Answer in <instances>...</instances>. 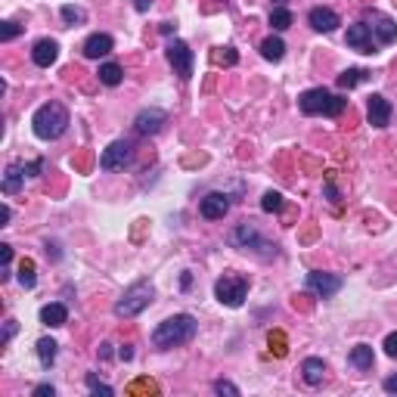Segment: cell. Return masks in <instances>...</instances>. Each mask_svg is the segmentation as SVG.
Listing matches in <instances>:
<instances>
[{"label":"cell","mask_w":397,"mask_h":397,"mask_svg":"<svg viewBox=\"0 0 397 397\" xmlns=\"http://www.w3.org/2000/svg\"><path fill=\"white\" fill-rule=\"evenodd\" d=\"M196 316L192 314H174L167 320H161L152 332V345L159 351H167V347H177V345H186V341L196 338Z\"/></svg>","instance_id":"1"},{"label":"cell","mask_w":397,"mask_h":397,"mask_svg":"<svg viewBox=\"0 0 397 397\" xmlns=\"http://www.w3.org/2000/svg\"><path fill=\"white\" fill-rule=\"evenodd\" d=\"M68 124H72V118H68V109L62 103H43L31 118V128L41 140H59L68 130Z\"/></svg>","instance_id":"2"},{"label":"cell","mask_w":397,"mask_h":397,"mask_svg":"<svg viewBox=\"0 0 397 397\" xmlns=\"http://www.w3.org/2000/svg\"><path fill=\"white\" fill-rule=\"evenodd\" d=\"M298 109L304 115H326V118H338L347 109V99L338 93H329L326 87H310L298 96Z\"/></svg>","instance_id":"3"},{"label":"cell","mask_w":397,"mask_h":397,"mask_svg":"<svg viewBox=\"0 0 397 397\" xmlns=\"http://www.w3.org/2000/svg\"><path fill=\"white\" fill-rule=\"evenodd\" d=\"M230 245L242 248V252H252V254H258V258H276V242L264 239L261 230L254 227L252 221H245V223L230 230Z\"/></svg>","instance_id":"4"},{"label":"cell","mask_w":397,"mask_h":397,"mask_svg":"<svg viewBox=\"0 0 397 397\" xmlns=\"http://www.w3.org/2000/svg\"><path fill=\"white\" fill-rule=\"evenodd\" d=\"M152 283H146V279H136L134 285H128L124 289V295L115 301V316H124V320H130V316L143 314V310L152 304Z\"/></svg>","instance_id":"5"},{"label":"cell","mask_w":397,"mask_h":397,"mask_svg":"<svg viewBox=\"0 0 397 397\" xmlns=\"http://www.w3.org/2000/svg\"><path fill=\"white\" fill-rule=\"evenodd\" d=\"M248 295V279L239 276V273H223L221 279L214 283V298L227 307H239Z\"/></svg>","instance_id":"6"},{"label":"cell","mask_w":397,"mask_h":397,"mask_svg":"<svg viewBox=\"0 0 397 397\" xmlns=\"http://www.w3.org/2000/svg\"><path fill=\"white\" fill-rule=\"evenodd\" d=\"M130 159H134V146H130L128 140H115L103 149L99 167H103V171H124V167L130 165Z\"/></svg>","instance_id":"7"},{"label":"cell","mask_w":397,"mask_h":397,"mask_svg":"<svg viewBox=\"0 0 397 397\" xmlns=\"http://www.w3.org/2000/svg\"><path fill=\"white\" fill-rule=\"evenodd\" d=\"M165 53H167V62H171L174 74H180V81H190V78H192V62H196V56H192L190 43L171 41Z\"/></svg>","instance_id":"8"},{"label":"cell","mask_w":397,"mask_h":397,"mask_svg":"<svg viewBox=\"0 0 397 397\" xmlns=\"http://www.w3.org/2000/svg\"><path fill=\"white\" fill-rule=\"evenodd\" d=\"M165 121H167V115L161 109H155V105L152 109H140L134 118V130L140 136H155L161 128H165Z\"/></svg>","instance_id":"9"},{"label":"cell","mask_w":397,"mask_h":397,"mask_svg":"<svg viewBox=\"0 0 397 397\" xmlns=\"http://www.w3.org/2000/svg\"><path fill=\"white\" fill-rule=\"evenodd\" d=\"M307 289L320 298H332L341 289V276L335 273H323V270H310L307 273Z\"/></svg>","instance_id":"10"},{"label":"cell","mask_w":397,"mask_h":397,"mask_svg":"<svg viewBox=\"0 0 397 397\" xmlns=\"http://www.w3.org/2000/svg\"><path fill=\"white\" fill-rule=\"evenodd\" d=\"M347 47L351 50H357V53H363V56H372L376 53V41H372V31H369V25L366 22H357V25H351L347 28Z\"/></svg>","instance_id":"11"},{"label":"cell","mask_w":397,"mask_h":397,"mask_svg":"<svg viewBox=\"0 0 397 397\" xmlns=\"http://www.w3.org/2000/svg\"><path fill=\"white\" fill-rule=\"evenodd\" d=\"M366 118H369L372 128H388L391 124V103L382 93H372V96L366 99Z\"/></svg>","instance_id":"12"},{"label":"cell","mask_w":397,"mask_h":397,"mask_svg":"<svg viewBox=\"0 0 397 397\" xmlns=\"http://www.w3.org/2000/svg\"><path fill=\"white\" fill-rule=\"evenodd\" d=\"M198 211H202L205 221H221L230 211V196L227 192H208V196L198 202Z\"/></svg>","instance_id":"13"},{"label":"cell","mask_w":397,"mask_h":397,"mask_svg":"<svg viewBox=\"0 0 397 397\" xmlns=\"http://www.w3.org/2000/svg\"><path fill=\"white\" fill-rule=\"evenodd\" d=\"M366 19H369V31L378 37V43H391L397 37V25L391 22L388 16H382L378 10H366Z\"/></svg>","instance_id":"14"},{"label":"cell","mask_w":397,"mask_h":397,"mask_svg":"<svg viewBox=\"0 0 397 397\" xmlns=\"http://www.w3.org/2000/svg\"><path fill=\"white\" fill-rule=\"evenodd\" d=\"M307 22H310V28L323 31V34H329V31H335L341 25L338 16H335L329 6H314V10H310V16H307Z\"/></svg>","instance_id":"15"},{"label":"cell","mask_w":397,"mask_h":397,"mask_svg":"<svg viewBox=\"0 0 397 397\" xmlns=\"http://www.w3.org/2000/svg\"><path fill=\"white\" fill-rule=\"evenodd\" d=\"M31 59H34V65L41 68H50L56 59H59V43L50 41V37H43V41L34 43V50H31Z\"/></svg>","instance_id":"16"},{"label":"cell","mask_w":397,"mask_h":397,"mask_svg":"<svg viewBox=\"0 0 397 397\" xmlns=\"http://www.w3.org/2000/svg\"><path fill=\"white\" fill-rule=\"evenodd\" d=\"M41 323L50 329H59L68 323V307L62 301H53V304H43L41 307Z\"/></svg>","instance_id":"17"},{"label":"cell","mask_w":397,"mask_h":397,"mask_svg":"<svg viewBox=\"0 0 397 397\" xmlns=\"http://www.w3.org/2000/svg\"><path fill=\"white\" fill-rule=\"evenodd\" d=\"M112 47H115V41L109 34H90L84 41V56L87 59H99V56H109Z\"/></svg>","instance_id":"18"},{"label":"cell","mask_w":397,"mask_h":397,"mask_svg":"<svg viewBox=\"0 0 397 397\" xmlns=\"http://www.w3.org/2000/svg\"><path fill=\"white\" fill-rule=\"evenodd\" d=\"M301 372H304V382L307 385H320L323 376H326V363H323L320 357H307L301 363Z\"/></svg>","instance_id":"19"},{"label":"cell","mask_w":397,"mask_h":397,"mask_svg":"<svg viewBox=\"0 0 397 397\" xmlns=\"http://www.w3.org/2000/svg\"><path fill=\"white\" fill-rule=\"evenodd\" d=\"M22 180H25V165H10L6 167V174H3V192L6 196H12V192H19L22 190Z\"/></svg>","instance_id":"20"},{"label":"cell","mask_w":397,"mask_h":397,"mask_svg":"<svg viewBox=\"0 0 397 397\" xmlns=\"http://www.w3.org/2000/svg\"><path fill=\"white\" fill-rule=\"evenodd\" d=\"M347 360H351V366H357V369H372V363H376V354H372L369 345H357L351 354H347Z\"/></svg>","instance_id":"21"},{"label":"cell","mask_w":397,"mask_h":397,"mask_svg":"<svg viewBox=\"0 0 397 397\" xmlns=\"http://www.w3.org/2000/svg\"><path fill=\"white\" fill-rule=\"evenodd\" d=\"M96 74H99V84H105V87H118V84H121V78H124V72H121L118 62H103Z\"/></svg>","instance_id":"22"},{"label":"cell","mask_w":397,"mask_h":397,"mask_svg":"<svg viewBox=\"0 0 397 397\" xmlns=\"http://www.w3.org/2000/svg\"><path fill=\"white\" fill-rule=\"evenodd\" d=\"M261 56H264L267 62H279L285 56V43L283 37H267L264 43H261Z\"/></svg>","instance_id":"23"},{"label":"cell","mask_w":397,"mask_h":397,"mask_svg":"<svg viewBox=\"0 0 397 397\" xmlns=\"http://www.w3.org/2000/svg\"><path fill=\"white\" fill-rule=\"evenodd\" d=\"M56 341L53 338H41L37 341V360H41V366L43 369H50V366H53V360H56Z\"/></svg>","instance_id":"24"},{"label":"cell","mask_w":397,"mask_h":397,"mask_svg":"<svg viewBox=\"0 0 397 397\" xmlns=\"http://www.w3.org/2000/svg\"><path fill=\"white\" fill-rule=\"evenodd\" d=\"M19 283H22L25 289H34V285H37L34 261H31V258H22V261H19Z\"/></svg>","instance_id":"25"},{"label":"cell","mask_w":397,"mask_h":397,"mask_svg":"<svg viewBox=\"0 0 397 397\" xmlns=\"http://www.w3.org/2000/svg\"><path fill=\"white\" fill-rule=\"evenodd\" d=\"M270 28H273V31L292 28V12L285 10V6H273V12H270Z\"/></svg>","instance_id":"26"},{"label":"cell","mask_w":397,"mask_h":397,"mask_svg":"<svg viewBox=\"0 0 397 397\" xmlns=\"http://www.w3.org/2000/svg\"><path fill=\"white\" fill-rule=\"evenodd\" d=\"M363 78H366L363 68H347V72L338 74V87H341V90H351V87H357Z\"/></svg>","instance_id":"27"},{"label":"cell","mask_w":397,"mask_h":397,"mask_svg":"<svg viewBox=\"0 0 397 397\" xmlns=\"http://www.w3.org/2000/svg\"><path fill=\"white\" fill-rule=\"evenodd\" d=\"M283 192H276V190H267L264 192V198H261V208L267 211V214H273V211H283Z\"/></svg>","instance_id":"28"},{"label":"cell","mask_w":397,"mask_h":397,"mask_svg":"<svg viewBox=\"0 0 397 397\" xmlns=\"http://www.w3.org/2000/svg\"><path fill=\"white\" fill-rule=\"evenodd\" d=\"M62 19H65V22L68 25H81V22H87V12L84 10H81V6H72V3H65V6H62Z\"/></svg>","instance_id":"29"},{"label":"cell","mask_w":397,"mask_h":397,"mask_svg":"<svg viewBox=\"0 0 397 397\" xmlns=\"http://www.w3.org/2000/svg\"><path fill=\"white\" fill-rule=\"evenodd\" d=\"M87 388H90L93 394H103V397H112V394H115V391H112L109 385H103V382H99V378L93 376V372H90V376H87Z\"/></svg>","instance_id":"30"},{"label":"cell","mask_w":397,"mask_h":397,"mask_svg":"<svg viewBox=\"0 0 397 397\" xmlns=\"http://www.w3.org/2000/svg\"><path fill=\"white\" fill-rule=\"evenodd\" d=\"M16 34H22V25H16V22H3V28H0V41H12Z\"/></svg>","instance_id":"31"},{"label":"cell","mask_w":397,"mask_h":397,"mask_svg":"<svg viewBox=\"0 0 397 397\" xmlns=\"http://www.w3.org/2000/svg\"><path fill=\"white\" fill-rule=\"evenodd\" d=\"M214 391H217V394H230V397H239V388H236L233 382H223V378H221V382H214Z\"/></svg>","instance_id":"32"},{"label":"cell","mask_w":397,"mask_h":397,"mask_svg":"<svg viewBox=\"0 0 397 397\" xmlns=\"http://www.w3.org/2000/svg\"><path fill=\"white\" fill-rule=\"evenodd\" d=\"M385 354H388V357H397V332H391L388 338H385Z\"/></svg>","instance_id":"33"},{"label":"cell","mask_w":397,"mask_h":397,"mask_svg":"<svg viewBox=\"0 0 397 397\" xmlns=\"http://www.w3.org/2000/svg\"><path fill=\"white\" fill-rule=\"evenodd\" d=\"M53 394H56L53 385H37L34 388V397H53Z\"/></svg>","instance_id":"34"},{"label":"cell","mask_w":397,"mask_h":397,"mask_svg":"<svg viewBox=\"0 0 397 397\" xmlns=\"http://www.w3.org/2000/svg\"><path fill=\"white\" fill-rule=\"evenodd\" d=\"M43 167V161L37 159V161H31V165H25V174H28V177H37V171H41Z\"/></svg>","instance_id":"35"},{"label":"cell","mask_w":397,"mask_h":397,"mask_svg":"<svg viewBox=\"0 0 397 397\" xmlns=\"http://www.w3.org/2000/svg\"><path fill=\"white\" fill-rule=\"evenodd\" d=\"M270 341H276V347H273V351H276V357H283V354H285V347H283V345H285L283 335H279V332H276V335H270Z\"/></svg>","instance_id":"36"},{"label":"cell","mask_w":397,"mask_h":397,"mask_svg":"<svg viewBox=\"0 0 397 397\" xmlns=\"http://www.w3.org/2000/svg\"><path fill=\"white\" fill-rule=\"evenodd\" d=\"M223 50H227V53H223V62H227V65H236V62H239L236 50H233V47H223Z\"/></svg>","instance_id":"37"},{"label":"cell","mask_w":397,"mask_h":397,"mask_svg":"<svg viewBox=\"0 0 397 397\" xmlns=\"http://www.w3.org/2000/svg\"><path fill=\"white\" fill-rule=\"evenodd\" d=\"M16 320H6V329H3V341H10L12 338V335H16Z\"/></svg>","instance_id":"38"},{"label":"cell","mask_w":397,"mask_h":397,"mask_svg":"<svg viewBox=\"0 0 397 397\" xmlns=\"http://www.w3.org/2000/svg\"><path fill=\"white\" fill-rule=\"evenodd\" d=\"M385 391H388V394H397V376L385 378Z\"/></svg>","instance_id":"39"},{"label":"cell","mask_w":397,"mask_h":397,"mask_svg":"<svg viewBox=\"0 0 397 397\" xmlns=\"http://www.w3.org/2000/svg\"><path fill=\"white\" fill-rule=\"evenodd\" d=\"M10 223V205H0V227Z\"/></svg>","instance_id":"40"},{"label":"cell","mask_w":397,"mask_h":397,"mask_svg":"<svg viewBox=\"0 0 397 397\" xmlns=\"http://www.w3.org/2000/svg\"><path fill=\"white\" fill-rule=\"evenodd\" d=\"M149 6H152V0H134V10L136 12H146Z\"/></svg>","instance_id":"41"},{"label":"cell","mask_w":397,"mask_h":397,"mask_svg":"<svg viewBox=\"0 0 397 397\" xmlns=\"http://www.w3.org/2000/svg\"><path fill=\"white\" fill-rule=\"evenodd\" d=\"M130 391H155V382H136Z\"/></svg>","instance_id":"42"},{"label":"cell","mask_w":397,"mask_h":397,"mask_svg":"<svg viewBox=\"0 0 397 397\" xmlns=\"http://www.w3.org/2000/svg\"><path fill=\"white\" fill-rule=\"evenodd\" d=\"M109 347H112V345H99V357H103V360H109V357H112Z\"/></svg>","instance_id":"43"},{"label":"cell","mask_w":397,"mask_h":397,"mask_svg":"<svg viewBox=\"0 0 397 397\" xmlns=\"http://www.w3.org/2000/svg\"><path fill=\"white\" fill-rule=\"evenodd\" d=\"M118 357H121V360H130V357H134V351H130V347H121V351H118Z\"/></svg>","instance_id":"44"},{"label":"cell","mask_w":397,"mask_h":397,"mask_svg":"<svg viewBox=\"0 0 397 397\" xmlns=\"http://www.w3.org/2000/svg\"><path fill=\"white\" fill-rule=\"evenodd\" d=\"M174 28H177V25H174V22H165V25H161V34H171Z\"/></svg>","instance_id":"45"},{"label":"cell","mask_w":397,"mask_h":397,"mask_svg":"<svg viewBox=\"0 0 397 397\" xmlns=\"http://www.w3.org/2000/svg\"><path fill=\"white\" fill-rule=\"evenodd\" d=\"M273 3H276V6H283V3H285V0H273Z\"/></svg>","instance_id":"46"}]
</instances>
